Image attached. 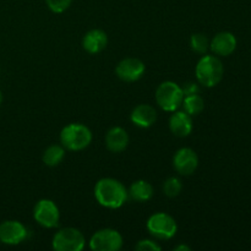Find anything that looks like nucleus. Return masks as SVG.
Listing matches in <instances>:
<instances>
[{"label": "nucleus", "instance_id": "nucleus-1", "mask_svg": "<svg viewBox=\"0 0 251 251\" xmlns=\"http://www.w3.org/2000/svg\"><path fill=\"white\" fill-rule=\"evenodd\" d=\"M95 196L100 205L108 208H118L126 201L127 190L117 179L103 178L96 184Z\"/></svg>", "mask_w": 251, "mask_h": 251}, {"label": "nucleus", "instance_id": "nucleus-2", "mask_svg": "<svg viewBox=\"0 0 251 251\" xmlns=\"http://www.w3.org/2000/svg\"><path fill=\"white\" fill-rule=\"evenodd\" d=\"M222 61L213 55H205L196 65V78L206 87H215L223 77Z\"/></svg>", "mask_w": 251, "mask_h": 251}, {"label": "nucleus", "instance_id": "nucleus-3", "mask_svg": "<svg viewBox=\"0 0 251 251\" xmlns=\"http://www.w3.org/2000/svg\"><path fill=\"white\" fill-rule=\"evenodd\" d=\"M92 141V132L82 124H70L60 132V142L66 150L81 151Z\"/></svg>", "mask_w": 251, "mask_h": 251}, {"label": "nucleus", "instance_id": "nucleus-4", "mask_svg": "<svg viewBox=\"0 0 251 251\" xmlns=\"http://www.w3.org/2000/svg\"><path fill=\"white\" fill-rule=\"evenodd\" d=\"M184 95L178 83L173 81H164L156 91V100L159 107L166 112H174L183 102Z\"/></svg>", "mask_w": 251, "mask_h": 251}, {"label": "nucleus", "instance_id": "nucleus-5", "mask_svg": "<svg viewBox=\"0 0 251 251\" xmlns=\"http://www.w3.org/2000/svg\"><path fill=\"white\" fill-rule=\"evenodd\" d=\"M85 247V237L76 228H63L53 238V249L56 251H81Z\"/></svg>", "mask_w": 251, "mask_h": 251}, {"label": "nucleus", "instance_id": "nucleus-6", "mask_svg": "<svg viewBox=\"0 0 251 251\" xmlns=\"http://www.w3.org/2000/svg\"><path fill=\"white\" fill-rule=\"evenodd\" d=\"M147 229L158 239H171L176 233V222L167 213H154L147 221Z\"/></svg>", "mask_w": 251, "mask_h": 251}, {"label": "nucleus", "instance_id": "nucleus-7", "mask_svg": "<svg viewBox=\"0 0 251 251\" xmlns=\"http://www.w3.org/2000/svg\"><path fill=\"white\" fill-rule=\"evenodd\" d=\"M123 247V238L115 229L98 230L90 240V248L95 251H118Z\"/></svg>", "mask_w": 251, "mask_h": 251}, {"label": "nucleus", "instance_id": "nucleus-8", "mask_svg": "<svg viewBox=\"0 0 251 251\" xmlns=\"http://www.w3.org/2000/svg\"><path fill=\"white\" fill-rule=\"evenodd\" d=\"M33 217L38 225L46 228H54L59 225L60 212L55 203L48 199H43L37 202L33 210Z\"/></svg>", "mask_w": 251, "mask_h": 251}, {"label": "nucleus", "instance_id": "nucleus-9", "mask_svg": "<svg viewBox=\"0 0 251 251\" xmlns=\"http://www.w3.org/2000/svg\"><path fill=\"white\" fill-rule=\"evenodd\" d=\"M27 228L19 221H5L0 225V242L6 245H17L27 238Z\"/></svg>", "mask_w": 251, "mask_h": 251}, {"label": "nucleus", "instance_id": "nucleus-10", "mask_svg": "<svg viewBox=\"0 0 251 251\" xmlns=\"http://www.w3.org/2000/svg\"><path fill=\"white\" fill-rule=\"evenodd\" d=\"M115 73L120 80L125 82H134L144 75L145 64L140 59L126 58L118 64Z\"/></svg>", "mask_w": 251, "mask_h": 251}, {"label": "nucleus", "instance_id": "nucleus-11", "mask_svg": "<svg viewBox=\"0 0 251 251\" xmlns=\"http://www.w3.org/2000/svg\"><path fill=\"white\" fill-rule=\"evenodd\" d=\"M176 171L181 176H190L199 166V157L194 150L184 147L176 153L173 159Z\"/></svg>", "mask_w": 251, "mask_h": 251}, {"label": "nucleus", "instance_id": "nucleus-12", "mask_svg": "<svg viewBox=\"0 0 251 251\" xmlns=\"http://www.w3.org/2000/svg\"><path fill=\"white\" fill-rule=\"evenodd\" d=\"M210 48L217 55L228 56L237 48V38L230 32H220L213 37Z\"/></svg>", "mask_w": 251, "mask_h": 251}, {"label": "nucleus", "instance_id": "nucleus-13", "mask_svg": "<svg viewBox=\"0 0 251 251\" xmlns=\"http://www.w3.org/2000/svg\"><path fill=\"white\" fill-rule=\"evenodd\" d=\"M107 33L102 29H91L83 36L82 47L86 51L91 54H97L107 47Z\"/></svg>", "mask_w": 251, "mask_h": 251}, {"label": "nucleus", "instance_id": "nucleus-14", "mask_svg": "<svg viewBox=\"0 0 251 251\" xmlns=\"http://www.w3.org/2000/svg\"><path fill=\"white\" fill-rule=\"evenodd\" d=\"M169 127L174 135L179 137H185L193 130V120L191 115L186 112H176L172 114L169 119Z\"/></svg>", "mask_w": 251, "mask_h": 251}, {"label": "nucleus", "instance_id": "nucleus-15", "mask_svg": "<svg viewBox=\"0 0 251 251\" xmlns=\"http://www.w3.org/2000/svg\"><path fill=\"white\" fill-rule=\"evenodd\" d=\"M105 145L108 150L114 153L124 151L129 145V135L123 127H112L105 136Z\"/></svg>", "mask_w": 251, "mask_h": 251}, {"label": "nucleus", "instance_id": "nucleus-16", "mask_svg": "<svg viewBox=\"0 0 251 251\" xmlns=\"http://www.w3.org/2000/svg\"><path fill=\"white\" fill-rule=\"evenodd\" d=\"M131 122L139 127H150L157 119V112L152 105L140 104L132 110Z\"/></svg>", "mask_w": 251, "mask_h": 251}, {"label": "nucleus", "instance_id": "nucleus-17", "mask_svg": "<svg viewBox=\"0 0 251 251\" xmlns=\"http://www.w3.org/2000/svg\"><path fill=\"white\" fill-rule=\"evenodd\" d=\"M127 195H130L132 200L145 202V201H149L152 198L153 188L146 180H136L131 184L129 191H127Z\"/></svg>", "mask_w": 251, "mask_h": 251}, {"label": "nucleus", "instance_id": "nucleus-18", "mask_svg": "<svg viewBox=\"0 0 251 251\" xmlns=\"http://www.w3.org/2000/svg\"><path fill=\"white\" fill-rule=\"evenodd\" d=\"M65 156V147L60 145H51L44 151L43 162L48 167H55L60 163Z\"/></svg>", "mask_w": 251, "mask_h": 251}, {"label": "nucleus", "instance_id": "nucleus-19", "mask_svg": "<svg viewBox=\"0 0 251 251\" xmlns=\"http://www.w3.org/2000/svg\"><path fill=\"white\" fill-rule=\"evenodd\" d=\"M181 104H183L184 107V112H186L190 115L200 114L203 110V107H205V102H203L202 97H201L199 93L185 96V97L183 98Z\"/></svg>", "mask_w": 251, "mask_h": 251}, {"label": "nucleus", "instance_id": "nucleus-20", "mask_svg": "<svg viewBox=\"0 0 251 251\" xmlns=\"http://www.w3.org/2000/svg\"><path fill=\"white\" fill-rule=\"evenodd\" d=\"M190 47L196 53L205 54L210 47V43H208V39L205 34L194 33L190 37Z\"/></svg>", "mask_w": 251, "mask_h": 251}, {"label": "nucleus", "instance_id": "nucleus-21", "mask_svg": "<svg viewBox=\"0 0 251 251\" xmlns=\"http://www.w3.org/2000/svg\"><path fill=\"white\" fill-rule=\"evenodd\" d=\"M181 189H183V185H181L180 179L176 178V176L168 178L164 181L163 191L169 198H176V196H178L180 194Z\"/></svg>", "mask_w": 251, "mask_h": 251}, {"label": "nucleus", "instance_id": "nucleus-22", "mask_svg": "<svg viewBox=\"0 0 251 251\" xmlns=\"http://www.w3.org/2000/svg\"><path fill=\"white\" fill-rule=\"evenodd\" d=\"M47 6L55 14H61L69 9L73 0H46Z\"/></svg>", "mask_w": 251, "mask_h": 251}, {"label": "nucleus", "instance_id": "nucleus-23", "mask_svg": "<svg viewBox=\"0 0 251 251\" xmlns=\"http://www.w3.org/2000/svg\"><path fill=\"white\" fill-rule=\"evenodd\" d=\"M135 249L139 251H159L161 250V247L156 242H153V240L145 239L140 240L136 244V247H135Z\"/></svg>", "mask_w": 251, "mask_h": 251}, {"label": "nucleus", "instance_id": "nucleus-24", "mask_svg": "<svg viewBox=\"0 0 251 251\" xmlns=\"http://www.w3.org/2000/svg\"><path fill=\"white\" fill-rule=\"evenodd\" d=\"M181 92H183L184 97L185 96L195 95V93H199L200 88H199V85L196 82H193V81H188V82L184 83L183 86H180Z\"/></svg>", "mask_w": 251, "mask_h": 251}, {"label": "nucleus", "instance_id": "nucleus-25", "mask_svg": "<svg viewBox=\"0 0 251 251\" xmlns=\"http://www.w3.org/2000/svg\"><path fill=\"white\" fill-rule=\"evenodd\" d=\"M176 251H181V250H185V251H190V248L186 247V245H179V247H176V249H174Z\"/></svg>", "mask_w": 251, "mask_h": 251}, {"label": "nucleus", "instance_id": "nucleus-26", "mask_svg": "<svg viewBox=\"0 0 251 251\" xmlns=\"http://www.w3.org/2000/svg\"><path fill=\"white\" fill-rule=\"evenodd\" d=\"M1 103H2V93L1 91H0V105H1Z\"/></svg>", "mask_w": 251, "mask_h": 251}]
</instances>
